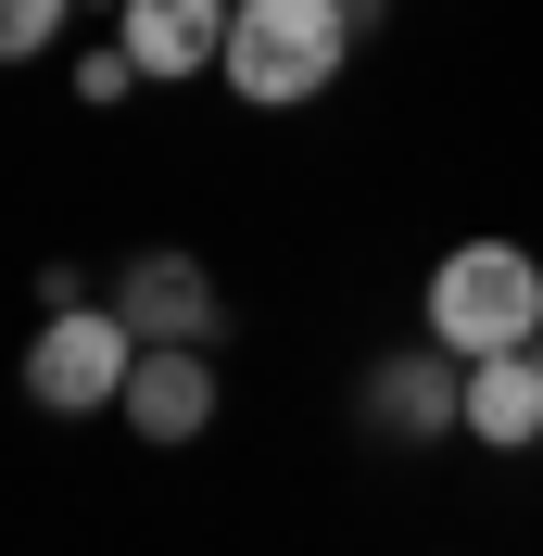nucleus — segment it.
Returning a JSON list of instances; mask_svg holds the SVG:
<instances>
[{
    "instance_id": "obj_1",
    "label": "nucleus",
    "mask_w": 543,
    "mask_h": 556,
    "mask_svg": "<svg viewBox=\"0 0 543 556\" xmlns=\"http://www.w3.org/2000/svg\"><path fill=\"white\" fill-rule=\"evenodd\" d=\"M354 0H240L228 13V89L253 114H291V102H316V89H329L341 76V51H354Z\"/></svg>"
},
{
    "instance_id": "obj_2",
    "label": "nucleus",
    "mask_w": 543,
    "mask_h": 556,
    "mask_svg": "<svg viewBox=\"0 0 543 556\" xmlns=\"http://www.w3.org/2000/svg\"><path fill=\"white\" fill-rule=\"evenodd\" d=\"M430 342H455L480 367V354H531L543 342V266L518 241H455L430 266Z\"/></svg>"
},
{
    "instance_id": "obj_3",
    "label": "nucleus",
    "mask_w": 543,
    "mask_h": 556,
    "mask_svg": "<svg viewBox=\"0 0 543 556\" xmlns=\"http://www.w3.org/2000/svg\"><path fill=\"white\" fill-rule=\"evenodd\" d=\"M127 380H139V329L114 304H64L26 342V405L38 417H102V405H127Z\"/></svg>"
},
{
    "instance_id": "obj_4",
    "label": "nucleus",
    "mask_w": 543,
    "mask_h": 556,
    "mask_svg": "<svg viewBox=\"0 0 543 556\" xmlns=\"http://www.w3.org/2000/svg\"><path fill=\"white\" fill-rule=\"evenodd\" d=\"M354 417H367L379 443H442V430H468V354H455V342L379 354L367 392H354Z\"/></svg>"
},
{
    "instance_id": "obj_5",
    "label": "nucleus",
    "mask_w": 543,
    "mask_h": 556,
    "mask_svg": "<svg viewBox=\"0 0 543 556\" xmlns=\"http://www.w3.org/2000/svg\"><path fill=\"white\" fill-rule=\"evenodd\" d=\"M114 417H127L139 443H203L215 430V354L203 342H139V380H127Z\"/></svg>"
},
{
    "instance_id": "obj_6",
    "label": "nucleus",
    "mask_w": 543,
    "mask_h": 556,
    "mask_svg": "<svg viewBox=\"0 0 543 556\" xmlns=\"http://www.w3.org/2000/svg\"><path fill=\"white\" fill-rule=\"evenodd\" d=\"M114 316H127L139 342H215V278H203V253H139V266L114 278Z\"/></svg>"
},
{
    "instance_id": "obj_7",
    "label": "nucleus",
    "mask_w": 543,
    "mask_h": 556,
    "mask_svg": "<svg viewBox=\"0 0 543 556\" xmlns=\"http://www.w3.org/2000/svg\"><path fill=\"white\" fill-rule=\"evenodd\" d=\"M228 13L240 0H127L114 38L139 51V76H203V64H228Z\"/></svg>"
},
{
    "instance_id": "obj_8",
    "label": "nucleus",
    "mask_w": 543,
    "mask_h": 556,
    "mask_svg": "<svg viewBox=\"0 0 543 556\" xmlns=\"http://www.w3.org/2000/svg\"><path fill=\"white\" fill-rule=\"evenodd\" d=\"M468 430L493 455H531L543 443V367H531V354H480V367H468Z\"/></svg>"
},
{
    "instance_id": "obj_9",
    "label": "nucleus",
    "mask_w": 543,
    "mask_h": 556,
    "mask_svg": "<svg viewBox=\"0 0 543 556\" xmlns=\"http://www.w3.org/2000/svg\"><path fill=\"white\" fill-rule=\"evenodd\" d=\"M76 13H89V0H0V51H13V64H38Z\"/></svg>"
},
{
    "instance_id": "obj_10",
    "label": "nucleus",
    "mask_w": 543,
    "mask_h": 556,
    "mask_svg": "<svg viewBox=\"0 0 543 556\" xmlns=\"http://www.w3.org/2000/svg\"><path fill=\"white\" fill-rule=\"evenodd\" d=\"M76 89H89V102H127V89H139V51H127V38L76 51Z\"/></svg>"
},
{
    "instance_id": "obj_11",
    "label": "nucleus",
    "mask_w": 543,
    "mask_h": 556,
    "mask_svg": "<svg viewBox=\"0 0 543 556\" xmlns=\"http://www.w3.org/2000/svg\"><path fill=\"white\" fill-rule=\"evenodd\" d=\"M354 26H392V0H354Z\"/></svg>"
},
{
    "instance_id": "obj_12",
    "label": "nucleus",
    "mask_w": 543,
    "mask_h": 556,
    "mask_svg": "<svg viewBox=\"0 0 543 556\" xmlns=\"http://www.w3.org/2000/svg\"><path fill=\"white\" fill-rule=\"evenodd\" d=\"M89 13H127V0H89Z\"/></svg>"
},
{
    "instance_id": "obj_13",
    "label": "nucleus",
    "mask_w": 543,
    "mask_h": 556,
    "mask_svg": "<svg viewBox=\"0 0 543 556\" xmlns=\"http://www.w3.org/2000/svg\"><path fill=\"white\" fill-rule=\"evenodd\" d=\"M531 367H543V342H531Z\"/></svg>"
}]
</instances>
